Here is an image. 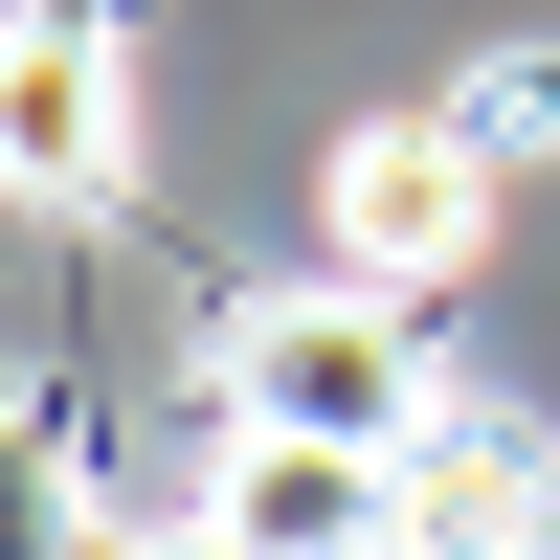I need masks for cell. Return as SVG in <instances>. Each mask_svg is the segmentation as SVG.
Returning <instances> with one entry per match:
<instances>
[{"instance_id":"obj_5","label":"cell","mask_w":560,"mask_h":560,"mask_svg":"<svg viewBox=\"0 0 560 560\" xmlns=\"http://www.w3.org/2000/svg\"><path fill=\"white\" fill-rule=\"evenodd\" d=\"M382 560H560V448L448 404V427L404 448V516H382Z\"/></svg>"},{"instance_id":"obj_1","label":"cell","mask_w":560,"mask_h":560,"mask_svg":"<svg viewBox=\"0 0 560 560\" xmlns=\"http://www.w3.org/2000/svg\"><path fill=\"white\" fill-rule=\"evenodd\" d=\"M224 427H292V448H427L448 427V382H427V314L404 292H269V314H224Z\"/></svg>"},{"instance_id":"obj_6","label":"cell","mask_w":560,"mask_h":560,"mask_svg":"<svg viewBox=\"0 0 560 560\" xmlns=\"http://www.w3.org/2000/svg\"><path fill=\"white\" fill-rule=\"evenodd\" d=\"M448 135H471V158H560V68H538V45H493V68L448 90Z\"/></svg>"},{"instance_id":"obj_3","label":"cell","mask_w":560,"mask_h":560,"mask_svg":"<svg viewBox=\"0 0 560 560\" xmlns=\"http://www.w3.org/2000/svg\"><path fill=\"white\" fill-rule=\"evenodd\" d=\"M382 516H404V471H382V448L224 427V471H202V560H382Z\"/></svg>"},{"instance_id":"obj_4","label":"cell","mask_w":560,"mask_h":560,"mask_svg":"<svg viewBox=\"0 0 560 560\" xmlns=\"http://www.w3.org/2000/svg\"><path fill=\"white\" fill-rule=\"evenodd\" d=\"M135 179V90L90 23H0V202H113Z\"/></svg>"},{"instance_id":"obj_2","label":"cell","mask_w":560,"mask_h":560,"mask_svg":"<svg viewBox=\"0 0 560 560\" xmlns=\"http://www.w3.org/2000/svg\"><path fill=\"white\" fill-rule=\"evenodd\" d=\"M314 202H337V269H359V292H448V269L493 247V158L448 113H359Z\"/></svg>"}]
</instances>
